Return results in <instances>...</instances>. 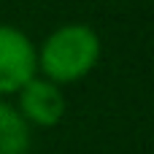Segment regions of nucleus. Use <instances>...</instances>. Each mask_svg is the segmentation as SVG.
Here are the masks:
<instances>
[{"instance_id": "nucleus-4", "label": "nucleus", "mask_w": 154, "mask_h": 154, "mask_svg": "<svg viewBox=\"0 0 154 154\" xmlns=\"http://www.w3.org/2000/svg\"><path fill=\"white\" fill-rule=\"evenodd\" d=\"M30 125L16 106L0 103V154H27Z\"/></svg>"}, {"instance_id": "nucleus-3", "label": "nucleus", "mask_w": 154, "mask_h": 154, "mask_svg": "<svg viewBox=\"0 0 154 154\" xmlns=\"http://www.w3.org/2000/svg\"><path fill=\"white\" fill-rule=\"evenodd\" d=\"M16 95H19V103H16L19 114L24 116L27 125H35V127L60 125L68 111V103H65L60 84H54L43 76H32Z\"/></svg>"}, {"instance_id": "nucleus-1", "label": "nucleus", "mask_w": 154, "mask_h": 154, "mask_svg": "<svg viewBox=\"0 0 154 154\" xmlns=\"http://www.w3.org/2000/svg\"><path fill=\"white\" fill-rule=\"evenodd\" d=\"M38 70L54 84H73L84 79L100 60V38L89 24L57 27L41 49H35Z\"/></svg>"}, {"instance_id": "nucleus-2", "label": "nucleus", "mask_w": 154, "mask_h": 154, "mask_svg": "<svg viewBox=\"0 0 154 154\" xmlns=\"http://www.w3.org/2000/svg\"><path fill=\"white\" fill-rule=\"evenodd\" d=\"M32 76H38L32 41L22 30L0 24V95H16Z\"/></svg>"}]
</instances>
